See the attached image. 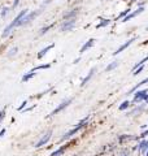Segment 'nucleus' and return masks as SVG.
<instances>
[{"mask_svg": "<svg viewBox=\"0 0 148 156\" xmlns=\"http://www.w3.org/2000/svg\"><path fill=\"white\" fill-rule=\"evenodd\" d=\"M27 13H29L27 9H24V11H21V12H19L18 14L16 16V18L13 20V21L11 22V24H9V25L4 29V31H3V38H6V37H8V35L12 32L13 29H14V27H17V26H19V21H21L22 17H24L25 14H27Z\"/></svg>", "mask_w": 148, "mask_h": 156, "instance_id": "obj_1", "label": "nucleus"}, {"mask_svg": "<svg viewBox=\"0 0 148 156\" xmlns=\"http://www.w3.org/2000/svg\"><path fill=\"white\" fill-rule=\"evenodd\" d=\"M87 121H88V116H87V117H84L83 120H81V121L78 122V125L75 126V128H73L71 130H69L68 133H65V134H64V136H62V138H61V142L66 141V139H69V138H71V136H73V135H75L78 131H79V130H82V129L84 128V126L87 125Z\"/></svg>", "mask_w": 148, "mask_h": 156, "instance_id": "obj_2", "label": "nucleus"}, {"mask_svg": "<svg viewBox=\"0 0 148 156\" xmlns=\"http://www.w3.org/2000/svg\"><path fill=\"white\" fill-rule=\"evenodd\" d=\"M40 13H42V9H38V11H34V12H31V13H27V14H25L24 17H22L21 21H19V26H24V25L30 24L32 20H34L35 17H38Z\"/></svg>", "mask_w": 148, "mask_h": 156, "instance_id": "obj_3", "label": "nucleus"}, {"mask_svg": "<svg viewBox=\"0 0 148 156\" xmlns=\"http://www.w3.org/2000/svg\"><path fill=\"white\" fill-rule=\"evenodd\" d=\"M74 26H75V18L65 20V21L61 24V27H60V30H61L62 32H66V31H70V30H73V29H74Z\"/></svg>", "mask_w": 148, "mask_h": 156, "instance_id": "obj_4", "label": "nucleus"}, {"mask_svg": "<svg viewBox=\"0 0 148 156\" xmlns=\"http://www.w3.org/2000/svg\"><path fill=\"white\" fill-rule=\"evenodd\" d=\"M71 102H73V98H68L66 100H64V102H62V103H60V104H58V105H57V108L52 110V112H51V115H49L48 117H51V116H55V115H57L58 112H61V110H64V109L66 108V107H68V105H69V104H70Z\"/></svg>", "mask_w": 148, "mask_h": 156, "instance_id": "obj_5", "label": "nucleus"}, {"mask_svg": "<svg viewBox=\"0 0 148 156\" xmlns=\"http://www.w3.org/2000/svg\"><path fill=\"white\" fill-rule=\"evenodd\" d=\"M143 12H144V6H138L136 11L130 12L129 14L126 16V17H123V18H122V22H127V21H130V20H133L134 17H136L138 14H140V13H143Z\"/></svg>", "mask_w": 148, "mask_h": 156, "instance_id": "obj_6", "label": "nucleus"}, {"mask_svg": "<svg viewBox=\"0 0 148 156\" xmlns=\"http://www.w3.org/2000/svg\"><path fill=\"white\" fill-rule=\"evenodd\" d=\"M148 94V90H136L135 95H134V102L135 103H140V102H144V99H146Z\"/></svg>", "mask_w": 148, "mask_h": 156, "instance_id": "obj_7", "label": "nucleus"}, {"mask_svg": "<svg viewBox=\"0 0 148 156\" xmlns=\"http://www.w3.org/2000/svg\"><path fill=\"white\" fill-rule=\"evenodd\" d=\"M135 40H136V37H133L131 39H129V40H127L126 43H123L122 46H121V47H118L117 50L113 52V55H114V56H117L118 53H121V52H122L123 50H126V48L129 47V46H131V44H133V43H134V42H135Z\"/></svg>", "mask_w": 148, "mask_h": 156, "instance_id": "obj_8", "label": "nucleus"}, {"mask_svg": "<svg viewBox=\"0 0 148 156\" xmlns=\"http://www.w3.org/2000/svg\"><path fill=\"white\" fill-rule=\"evenodd\" d=\"M51 135H52V131L51 130H49V131L47 133V134H44L43 136H42L40 139H39V141L37 142V144H35V147L37 148H39V147H42V146H44L45 143H48V141L49 139H51Z\"/></svg>", "mask_w": 148, "mask_h": 156, "instance_id": "obj_9", "label": "nucleus"}, {"mask_svg": "<svg viewBox=\"0 0 148 156\" xmlns=\"http://www.w3.org/2000/svg\"><path fill=\"white\" fill-rule=\"evenodd\" d=\"M95 42H96V40H95L94 38L88 39V40L86 42V43H84V44L81 47V50H79V53L82 55V53H84V52H86L87 50H90V48H91V47H92V46L95 44Z\"/></svg>", "mask_w": 148, "mask_h": 156, "instance_id": "obj_10", "label": "nucleus"}, {"mask_svg": "<svg viewBox=\"0 0 148 156\" xmlns=\"http://www.w3.org/2000/svg\"><path fill=\"white\" fill-rule=\"evenodd\" d=\"M95 72H96V69H95V68H91V70L88 72V74H87V76L83 78V79H82V83H81V86H82V87H83V86H86V84H87L88 82H90V79L94 77Z\"/></svg>", "mask_w": 148, "mask_h": 156, "instance_id": "obj_11", "label": "nucleus"}, {"mask_svg": "<svg viewBox=\"0 0 148 156\" xmlns=\"http://www.w3.org/2000/svg\"><path fill=\"white\" fill-rule=\"evenodd\" d=\"M53 47H55V43H52V44H48L47 47H44L42 51H39V53H38V58H42V57H44L45 55H47V52H48V51H51Z\"/></svg>", "mask_w": 148, "mask_h": 156, "instance_id": "obj_12", "label": "nucleus"}, {"mask_svg": "<svg viewBox=\"0 0 148 156\" xmlns=\"http://www.w3.org/2000/svg\"><path fill=\"white\" fill-rule=\"evenodd\" d=\"M78 12H79V9H78V8H75V9H73V11H70V12L65 13V14H64V20H70V18H75V16L78 14Z\"/></svg>", "mask_w": 148, "mask_h": 156, "instance_id": "obj_13", "label": "nucleus"}, {"mask_svg": "<svg viewBox=\"0 0 148 156\" xmlns=\"http://www.w3.org/2000/svg\"><path fill=\"white\" fill-rule=\"evenodd\" d=\"M146 83H148V77H147V78H144V79H143V81H140V82H139V83H138V84H136V86H134V87H133V89H131V90L129 91V92H127V95H129V94H133V92H135V91H136L138 89H139V87H142V86H143V84H146Z\"/></svg>", "mask_w": 148, "mask_h": 156, "instance_id": "obj_14", "label": "nucleus"}, {"mask_svg": "<svg viewBox=\"0 0 148 156\" xmlns=\"http://www.w3.org/2000/svg\"><path fill=\"white\" fill-rule=\"evenodd\" d=\"M138 151L139 152H147V150H148V141H142L138 144Z\"/></svg>", "mask_w": 148, "mask_h": 156, "instance_id": "obj_15", "label": "nucleus"}, {"mask_svg": "<svg viewBox=\"0 0 148 156\" xmlns=\"http://www.w3.org/2000/svg\"><path fill=\"white\" fill-rule=\"evenodd\" d=\"M35 74H37V73H35V72H34V70L31 69L30 72H27V73H26L25 76L22 77V82H27V81H30L31 78H32V77L35 76Z\"/></svg>", "mask_w": 148, "mask_h": 156, "instance_id": "obj_16", "label": "nucleus"}, {"mask_svg": "<svg viewBox=\"0 0 148 156\" xmlns=\"http://www.w3.org/2000/svg\"><path fill=\"white\" fill-rule=\"evenodd\" d=\"M68 147H69V144L64 146V147H61V148H58V150H56V151H53V152L51 154V156H61V155L65 152V150H66Z\"/></svg>", "mask_w": 148, "mask_h": 156, "instance_id": "obj_17", "label": "nucleus"}, {"mask_svg": "<svg viewBox=\"0 0 148 156\" xmlns=\"http://www.w3.org/2000/svg\"><path fill=\"white\" fill-rule=\"evenodd\" d=\"M110 20L109 18H104V20H101V22H99V24L96 25V29H101V27H105V26H108L110 24Z\"/></svg>", "mask_w": 148, "mask_h": 156, "instance_id": "obj_18", "label": "nucleus"}, {"mask_svg": "<svg viewBox=\"0 0 148 156\" xmlns=\"http://www.w3.org/2000/svg\"><path fill=\"white\" fill-rule=\"evenodd\" d=\"M118 65H120V61H113V63H110L107 68H105V72H112L113 69H116Z\"/></svg>", "mask_w": 148, "mask_h": 156, "instance_id": "obj_19", "label": "nucleus"}, {"mask_svg": "<svg viewBox=\"0 0 148 156\" xmlns=\"http://www.w3.org/2000/svg\"><path fill=\"white\" fill-rule=\"evenodd\" d=\"M147 61H148V55H147V56H146V57H144V58H142V60H140V61H139V63H136L135 65H134V68H133V72H134V70H135V69H136V68H139V66H140V65H144V64H146V63H147Z\"/></svg>", "mask_w": 148, "mask_h": 156, "instance_id": "obj_20", "label": "nucleus"}, {"mask_svg": "<svg viewBox=\"0 0 148 156\" xmlns=\"http://www.w3.org/2000/svg\"><path fill=\"white\" fill-rule=\"evenodd\" d=\"M130 105H131V103L129 102V100H125V102H122V104L118 107V109H120V110H125V109L129 108Z\"/></svg>", "mask_w": 148, "mask_h": 156, "instance_id": "obj_21", "label": "nucleus"}, {"mask_svg": "<svg viewBox=\"0 0 148 156\" xmlns=\"http://www.w3.org/2000/svg\"><path fill=\"white\" fill-rule=\"evenodd\" d=\"M48 68H51V64H43V65H38V66L32 68V70L37 72V70H42V69H48Z\"/></svg>", "mask_w": 148, "mask_h": 156, "instance_id": "obj_22", "label": "nucleus"}, {"mask_svg": "<svg viewBox=\"0 0 148 156\" xmlns=\"http://www.w3.org/2000/svg\"><path fill=\"white\" fill-rule=\"evenodd\" d=\"M52 27H53V25H48V26H45V27H42L40 29V31H39V35H44L45 34V32H47L48 30H49V29H52Z\"/></svg>", "mask_w": 148, "mask_h": 156, "instance_id": "obj_23", "label": "nucleus"}, {"mask_svg": "<svg viewBox=\"0 0 148 156\" xmlns=\"http://www.w3.org/2000/svg\"><path fill=\"white\" fill-rule=\"evenodd\" d=\"M131 12V9L130 8H127V9H125V11L122 12V13H120V14H118V17H117V20L118 18H123V17H126L127 14H129V13Z\"/></svg>", "mask_w": 148, "mask_h": 156, "instance_id": "obj_24", "label": "nucleus"}, {"mask_svg": "<svg viewBox=\"0 0 148 156\" xmlns=\"http://www.w3.org/2000/svg\"><path fill=\"white\" fill-rule=\"evenodd\" d=\"M143 70H144V65H140L139 68H136V69L133 72V76H138V74H140Z\"/></svg>", "mask_w": 148, "mask_h": 156, "instance_id": "obj_25", "label": "nucleus"}, {"mask_svg": "<svg viewBox=\"0 0 148 156\" xmlns=\"http://www.w3.org/2000/svg\"><path fill=\"white\" fill-rule=\"evenodd\" d=\"M143 109H144V104H142L140 107H136L134 110H131L130 113H127V116H129V115H134V113H136V112H140V110H143Z\"/></svg>", "mask_w": 148, "mask_h": 156, "instance_id": "obj_26", "label": "nucleus"}, {"mask_svg": "<svg viewBox=\"0 0 148 156\" xmlns=\"http://www.w3.org/2000/svg\"><path fill=\"white\" fill-rule=\"evenodd\" d=\"M17 51H18V48H17V47H13L12 50L8 52V57H12V56H14V55L17 53Z\"/></svg>", "mask_w": 148, "mask_h": 156, "instance_id": "obj_27", "label": "nucleus"}, {"mask_svg": "<svg viewBox=\"0 0 148 156\" xmlns=\"http://www.w3.org/2000/svg\"><path fill=\"white\" fill-rule=\"evenodd\" d=\"M4 117H5V109H1L0 110V122L4 120Z\"/></svg>", "mask_w": 148, "mask_h": 156, "instance_id": "obj_28", "label": "nucleus"}, {"mask_svg": "<svg viewBox=\"0 0 148 156\" xmlns=\"http://www.w3.org/2000/svg\"><path fill=\"white\" fill-rule=\"evenodd\" d=\"M26 104H27V100H25V102H22V104H21V105L18 107L17 109H18V110H22V109H24L25 107H26Z\"/></svg>", "mask_w": 148, "mask_h": 156, "instance_id": "obj_29", "label": "nucleus"}, {"mask_svg": "<svg viewBox=\"0 0 148 156\" xmlns=\"http://www.w3.org/2000/svg\"><path fill=\"white\" fill-rule=\"evenodd\" d=\"M8 12H9V8H4V9H3V12H1V16H3V17H5Z\"/></svg>", "mask_w": 148, "mask_h": 156, "instance_id": "obj_30", "label": "nucleus"}, {"mask_svg": "<svg viewBox=\"0 0 148 156\" xmlns=\"http://www.w3.org/2000/svg\"><path fill=\"white\" fill-rule=\"evenodd\" d=\"M147 135H148V130H146V131H143V133H142V135H139V136H140V138H146Z\"/></svg>", "mask_w": 148, "mask_h": 156, "instance_id": "obj_31", "label": "nucleus"}, {"mask_svg": "<svg viewBox=\"0 0 148 156\" xmlns=\"http://www.w3.org/2000/svg\"><path fill=\"white\" fill-rule=\"evenodd\" d=\"M5 133H6V130H5V129H1V130H0V138H1V136L4 135Z\"/></svg>", "mask_w": 148, "mask_h": 156, "instance_id": "obj_32", "label": "nucleus"}, {"mask_svg": "<svg viewBox=\"0 0 148 156\" xmlns=\"http://www.w3.org/2000/svg\"><path fill=\"white\" fill-rule=\"evenodd\" d=\"M144 102H146L148 104V94H147V96H146V99H144Z\"/></svg>", "mask_w": 148, "mask_h": 156, "instance_id": "obj_33", "label": "nucleus"}, {"mask_svg": "<svg viewBox=\"0 0 148 156\" xmlns=\"http://www.w3.org/2000/svg\"><path fill=\"white\" fill-rule=\"evenodd\" d=\"M17 4H18V0H16V1H14V4H13V6H16Z\"/></svg>", "mask_w": 148, "mask_h": 156, "instance_id": "obj_34", "label": "nucleus"}, {"mask_svg": "<svg viewBox=\"0 0 148 156\" xmlns=\"http://www.w3.org/2000/svg\"><path fill=\"white\" fill-rule=\"evenodd\" d=\"M130 1H131V3H135V1H136V0H130Z\"/></svg>", "mask_w": 148, "mask_h": 156, "instance_id": "obj_35", "label": "nucleus"}, {"mask_svg": "<svg viewBox=\"0 0 148 156\" xmlns=\"http://www.w3.org/2000/svg\"><path fill=\"white\" fill-rule=\"evenodd\" d=\"M146 156H148V150H147V152H146Z\"/></svg>", "mask_w": 148, "mask_h": 156, "instance_id": "obj_36", "label": "nucleus"}, {"mask_svg": "<svg viewBox=\"0 0 148 156\" xmlns=\"http://www.w3.org/2000/svg\"><path fill=\"white\" fill-rule=\"evenodd\" d=\"M147 30H148V26H147Z\"/></svg>", "mask_w": 148, "mask_h": 156, "instance_id": "obj_37", "label": "nucleus"}]
</instances>
